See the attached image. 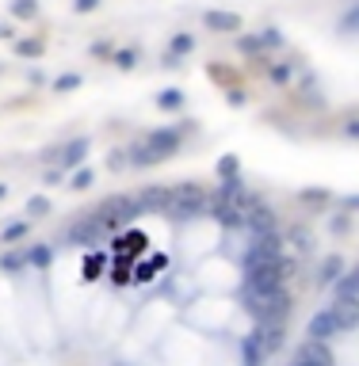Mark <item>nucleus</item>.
I'll use <instances>...</instances> for the list:
<instances>
[{"label":"nucleus","mask_w":359,"mask_h":366,"mask_svg":"<svg viewBox=\"0 0 359 366\" xmlns=\"http://www.w3.org/2000/svg\"><path fill=\"white\" fill-rule=\"evenodd\" d=\"M195 130H199V122H195V119H184V122H173V126L149 130L142 142H134L126 149L130 153V168H153V165H161V160L176 157Z\"/></svg>","instance_id":"f257e3e1"},{"label":"nucleus","mask_w":359,"mask_h":366,"mask_svg":"<svg viewBox=\"0 0 359 366\" xmlns=\"http://www.w3.org/2000/svg\"><path fill=\"white\" fill-rule=\"evenodd\" d=\"M291 275H295V259H287V256H275V259H268V264L244 267L241 298H264V294H272V290L287 287Z\"/></svg>","instance_id":"f03ea898"},{"label":"nucleus","mask_w":359,"mask_h":366,"mask_svg":"<svg viewBox=\"0 0 359 366\" xmlns=\"http://www.w3.org/2000/svg\"><path fill=\"white\" fill-rule=\"evenodd\" d=\"M241 302H244V313H249L256 324H283L291 317L295 294H291L287 287H279V290H272V294H264V298H241Z\"/></svg>","instance_id":"7ed1b4c3"},{"label":"nucleus","mask_w":359,"mask_h":366,"mask_svg":"<svg viewBox=\"0 0 359 366\" xmlns=\"http://www.w3.org/2000/svg\"><path fill=\"white\" fill-rule=\"evenodd\" d=\"M207 210H210V195L203 183L173 187V202H168V218L173 222H195V218H207Z\"/></svg>","instance_id":"20e7f679"},{"label":"nucleus","mask_w":359,"mask_h":366,"mask_svg":"<svg viewBox=\"0 0 359 366\" xmlns=\"http://www.w3.org/2000/svg\"><path fill=\"white\" fill-rule=\"evenodd\" d=\"M96 214H100V222H103V229L108 233H119V229H126L142 210H138L134 195H108V199L96 206Z\"/></svg>","instance_id":"39448f33"},{"label":"nucleus","mask_w":359,"mask_h":366,"mask_svg":"<svg viewBox=\"0 0 359 366\" xmlns=\"http://www.w3.org/2000/svg\"><path fill=\"white\" fill-rule=\"evenodd\" d=\"M103 237H108V229H103V222H100V214H80L77 222L65 229V244L69 248H96Z\"/></svg>","instance_id":"423d86ee"},{"label":"nucleus","mask_w":359,"mask_h":366,"mask_svg":"<svg viewBox=\"0 0 359 366\" xmlns=\"http://www.w3.org/2000/svg\"><path fill=\"white\" fill-rule=\"evenodd\" d=\"M275 256H283L279 229H275V233H256L252 244L244 248V256H241V271H244V267H256V264H268V259H275Z\"/></svg>","instance_id":"0eeeda50"},{"label":"nucleus","mask_w":359,"mask_h":366,"mask_svg":"<svg viewBox=\"0 0 359 366\" xmlns=\"http://www.w3.org/2000/svg\"><path fill=\"white\" fill-rule=\"evenodd\" d=\"M244 229L256 237V233H275L279 229V214H275V206H268L264 199H256L249 210H244Z\"/></svg>","instance_id":"6e6552de"},{"label":"nucleus","mask_w":359,"mask_h":366,"mask_svg":"<svg viewBox=\"0 0 359 366\" xmlns=\"http://www.w3.org/2000/svg\"><path fill=\"white\" fill-rule=\"evenodd\" d=\"M337 336H344V332H340L337 317L329 313V305H325V309H317V313L306 321V340H321V344H332Z\"/></svg>","instance_id":"1a4fd4ad"},{"label":"nucleus","mask_w":359,"mask_h":366,"mask_svg":"<svg viewBox=\"0 0 359 366\" xmlns=\"http://www.w3.org/2000/svg\"><path fill=\"white\" fill-rule=\"evenodd\" d=\"M134 199H138V210H142V214H168V202H173V187L149 183V187H142Z\"/></svg>","instance_id":"9d476101"},{"label":"nucleus","mask_w":359,"mask_h":366,"mask_svg":"<svg viewBox=\"0 0 359 366\" xmlns=\"http://www.w3.org/2000/svg\"><path fill=\"white\" fill-rule=\"evenodd\" d=\"M329 313L337 317L340 332H356L359 328V298L356 294H337L329 302Z\"/></svg>","instance_id":"9b49d317"},{"label":"nucleus","mask_w":359,"mask_h":366,"mask_svg":"<svg viewBox=\"0 0 359 366\" xmlns=\"http://www.w3.org/2000/svg\"><path fill=\"white\" fill-rule=\"evenodd\" d=\"M207 218H214L222 229H244V210L237 206V202H230V199H214V195H210Z\"/></svg>","instance_id":"f8f14e48"},{"label":"nucleus","mask_w":359,"mask_h":366,"mask_svg":"<svg viewBox=\"0 0 359 366\" xmlns=\"http://www.w3.org/2000/svg\"><path fill=\"white\" fill-rule=\"evenodd\" d=\"M203 27L214 31V35H237V31H244V23H241L237 12H226V8H207V12H203Z\"/></svg>","instance_id":"ddd939ff"},{"label":"nucleus","mask_w":359,"mask_h":366,"mask_svg":"<svg viewBox=\"0 0 359 366\" xmlns=\"http://www.w3.org/2000/svg\"><path fill=\"white\" fill-rule=\"evenodd\" d=\"M268 363V344H264V324L249 332L241 340V366H264Z\"/></svg>","instance_id":"4468645a"},{"label":"nucleus","mask_w":359,"mask_h":366,"mask_svg":"<svg viewBox=\"0 0 359 366\" xmlns=\"http://www.w3.org/2000/svg\"><path fill=\"white\" fill-rule=\"evenodd\" d=\"M295 363H309V366H337L332 359V347L321 344V340H302L298 351H295Z\"/></svg>","instance_id":"2eb2a0df"},{"label":"nucleus","mask_w":359,"mask_h":366,"mask_svg":"<svg viewBox=\"0 0 359 366\" xmlns=\"http://www.w3.org/2000/svg\"><path fill=\"white\" fill-rule=\"evenodd\" d=\"M88 149H92V137H73V142H65L58 149V168L61 172H69V168H80L88 157Z\"/></svg>","instance_id":"dca6fc26"},{"label":"nucleus","mask_w":359,"mask_h":366,"mask_svg":"<svg viewBox=\"0 0 359 366\" xmlns=\"http://www.w3.org/2000/svg\"><path fill=\"white\" fill-rule=\"evenodd\" d=\"M298 103L309 111H321L325 107V96H321V84H317V73L302 69V80H298Z\"/></svg>","instance_id":"f3484780"},{"label":"nucleus","mask_w":359,"mask_h":366,"mask_svg":"<svg viewBox=\"0 0 359 366\" xmlns=\"http://www.w3.org/2000/svg\"><path fill=\"white\" fill-rule=\"evenodd\" d=\"M195 50V35H187V31H176L173 38H168V54H165V69H176L180 58H187V54Z\"/></svg>","instance_id":"a211bd4d"},{"label":"nucleus","mask_w":359,"mask_h":366,"mask_svg":"<svg viewBox=\"0 0 359 366\" xmlns=\"http://www.w3.org/2000/svg\"><path fill=\"white\" fill-rule=\"evenodd\" d=\"M264 61V58H260ZM295 69H298V58H283V61H264V73L275 88H287L295 80Z\"/></svg>","instance_id":"6ab92c4d"},{"label":"nucleus","mask_w":359,"mask_h":366,"mask_svg":"<svg viewBox=\"0 0 359 366\" xmlns=\"http://www.w3.org/2000/svg\"><path fill=\"white\" fill-rule=\"evenodd\" d=\"M233 50H237V54H244V58H252V61L268 58L264 43H260V31H241V35L233 38Z\"/></svg>","instance_id":"aec40b11"},{"label":"nucleus","mask_w":359,"mask_h":366,"mask_svg":"<svg viewBox=\"0 0 359 366\" xmlns=\"http://www.w3.org/2000/svg\"><path fill=\"white\" fill-rule=\"evenodd\" d=\"M337 35H340V38H359V0H348V8L340 12Z\"/></svg>","instance_id":"412c9836"},{"label":"nucleus","mask_w":359,"mask_h":366,"mask_svg":"<svg viewBox=\"0 0 359 366\" xmlns=\"http://www.w3.org/2000/svg\"><path fill=\"white\" fill-rule=\"evenodd\" d=\"M340 275H344V259H340V256L321 259V267H317V282H321V287H332V282H340Z\"/></svg>","instance_id":"4be33fe9"},{"label":"nucleus","mask_w":359,"mask_h":366,"mask_svg":"<svg viewBox=\"0 0 359 366\" xmlns=\"http://www.w3.org/2000/svg\"><path fill=\"white\" fill-rule=\"evenodd\" d=\"M298 202H302V206H329V202H332V191H329V187H302V191H298Z\"/></svg>","instance_id":"5701e85b"},{"label":"nucleus","mask_w":359,"mask_h":366,"mask_svg":"<svg viewBox=\"0 0 359 366\" xmlns=\"http://www.w3.org/2000/svg\"><path fill=\"white\" fill-rule=\"evenodd\" d=\"M157 103L161 111H184V103H187V96L180 92V88H165V92H157Z\"/></svg>","instance_id":"b1692460"},{"label":"nucleus","mask_w":359,"mask_h":366,"mask_svg":"<svg viewBox=\"0 0 359 366\" xmlns=\"http://www.w3.org/2000/svg\"><path fill=\"white\" fill-rule=\"evenodd\" d=\"M287 241L295 244L302 256H306V252H314V229H309V225H295V229L287 233Z\"/></svg>","instance_id":"393cba45"},{"label":"nucleus","mask_w":359,"mask_h":366,"mask_svg":"<svg viewBox=\"0 0 359 366\" xmlns=\"http://www.w3.org/2000/svg\"><path fill=\"white\" fill-rule=\"evenodd\" d=\"M214 176L218 180H233V176H241V157L237 153H226V157L214 165Z\"/></svg>","instance_id":"a878e982"},{"label":"nucleus","mask_w":359,"mask_h":366,"mask_svg":"<svg viewBox=\"0 0 359 366\" xmlns=\"http://www.w3.org/2000/svg\"><path fill=\"white\" fill-rule=\"evenodd\" d=\"M15 54L35 61V58H43V54H46V43H43V38H20V43H15Z\"/></svg>","instance_id":"bb28decb"},{"label":"nucleus","mask_w":359,"mask_h":366,"mask_svg":"<svg viewBox=\"0 0 359 366\" xmlns=\"http://www.w3.org/2000/svg\"><path fill=\"white\" fill-rule=\"evenodd\" d=\"M260 43H264L268 54H275V50H283V46H287V38H283L279 27H260Z\"/></svg>","instance_id":"cd10ccee"},{"label":"nucleus","mask_w":359,"mask_h":366,"mask_svg":"<svg viewBox=\"0 0 359 366\" xmlns=\"http://www.w3.org/2000/svg\"><path fill=\"white\" fill-rule=\"evenodd\" d=\"M111 65H115V69H122V73H130V69L138 65V50H134V46H122V50L111 54Z\"/></svg>","instance_id":"c85d7f7f"},{"label":"nucleus","mask_w":359,"mask_h":366,"mask_svg":"<svg viewBox=\"0 0 359 366\" xmlns=\"http://www.w3.org/2000/svg\"><path fill=\"white\" fill-rule=\"evenodd\" d=\"M27 233H31V222H27V218H23V222H12L4 233H0V244H15V241L27 237Z\"/></svg>","instance_id":"c756f323"},{"label":"nucleus","mask_w":359,"mask_h":366,"mask_svg":"<svg viewBox=\"0 0 359 366\" xmlns=\"http://www.w3.org/2000/svg\"><path fill=\"white\" fill-rule=\"evenodd\" d=\"M50 256H54L50 244H31V248H27V264L31 267H46V264H50Z\"/></svg>","instance_id":"7c9ffc66"},{"label":"nucleus","mask_w":359,"mask_h":366,"mask_svg":"<svg viewBox=\"0 0 359 366\" xmlns=\"http://www.w3.org/2000/svg\"><path fill=\"white\" fill-rule=\"evenodd\" d=\"M23 210H27V218H46V214H50V199H46V195H31V199H27V206H23Z\"/></svg>","instance_id":"2f4dec72"},{"label":"nucleus","mask_w":359,"mask_h":366,"mask_svg":"<svg viewBox=\"0 0 359 366\" xmlns=\"http://www.w3.org/2000/svg\"><path fill=\"white\" fill-rule=\"evenodd\" d=\"M337 294H356V298H359V267H352L348 275H340V282H337Z\"/></svg>","instance_id":"473e14b6"},{"label":"nucleus","mask_w":359,"mask_h":366,"mask_svg":"<svg viewBox=\"0 0 359 366\" xmlns=\"http://www.w3.org/2000/svg\"><path fill=\"white\" fill-rule=\"evenodd\" d=\"M12 15L15 20H35L38 15V0H12Z\"/></svg>","instance_id":"72a5a7b5"},{"label":"nucleus","mask_w":359,"mask_h":366,"mask_svg":"<svg viewBox=\"0 0 359 366\" xmlns=\"http://www.w3.org/2000/svg\"><path fill=\"white\" fill-rule=\"evenodd\" d=\"M103 267H108V256H103V252H92V256L85 259V279H100Z\"/></svg>","instance_id":"f704fd0d"},{"label":"nucleus","mask_w":359,"mask_h":366,"mask_svg":"<svg viewBox=\"0 0 359 366\" xmlns=\"http://www.w3.org/2000/svg\"><path fill=\"white\" fill-rule=\"evenodd\" d=\"M20 267H27V248L23 252H8V256L0 259V271H20Z\"/></svg>","instance_id":"c9c22d12"},{"label":"nucleus","mask_w":359,"mask_h":366,"mask_svg":"<svg viewBox=\"0 0 359 366\" xmlns=\"http://www.w3.org/2000/svg\"><path fill=\"white\" fill-rule=\"evenodd\" d=\"M96 183V172H92V168H77V172H73V191H88V187H92Z\"/></svg>","instance_id":"e433bc0d"},{"label":"nucleus","mask_w":359,"mask_h":366,"mask_svg":"<svg viewBox=\"0 0 359 366\" xmlns=\"http://www.w3.org/2000/svg\"><path fill=\"white\" fill-rule=\"evenodd\" d=\"M329 229L337 233V237H344V233L352 229V214H348V210H340V214H332V218H329Z\"/></svg>","instance_id":"4c0bfd02"},{"label":"nucleus","mask_w":359,"mask_h":366,"mask_svg":"<svg viewBox=\"0 0 359 366\" xmlns=\"http://www.w3.org/2000/svg\"><path fill=\"white\" fill-rule=\"evenodd\" d=\"M80 84H85V77H80V73H65V77L54 80V92H73V88H80Z\"/></svg>","instance_id":"58836bf2"},{"label":"nucleus","mask_w":359,"mask_h":366,"mask_svg":"<svg viewBox=\"0 0 359 366\" xmlns=\"http://www.w3.org/2000/svg\"><path fill=\"white\" fill-rule=\"evenodd\" d=\"M340 137H344V142H359V115H348L340 122Z\"/></svg>","instance_id":"ea45409f"},{"label":"nucleus","mask_w":359,"mask_h":366,"mask_svg":"<svg viewBox=\"0 0 359 366\" xmlns=\"http://www.w3.org/2000/svg\"><path fill=\"white\" fill-rule=\"evenodd\" d=\"M108 168H111V172H119V168H130V153H126V149H111Z\"/></svg>","instance_id":"a19ab883"},{"label":"nucleus","mask_w":359,"mask_h":366,"mask_svg":"<svg viewBox=\"0 0 359 366\" xmlns=\"http://www.w3.org/2000/svg\"><path fill=\"white\" fill-rule=\"evenodd\" d=\"M111 279H115V282H126V279H130V256L122 259V264L111 267Z\"/></svg>","instance_id":"79ce46f5"},{"label":"nucleus","mask_w":359,"mask_h":366,"mask_svg":"<svg viewBox=\"0 0 359 366\" xmlns=\"http://www.w3.org/2000/svg\"><path fill=\"white\" fill-rule=\"evenodd\" d=\"M226 100H230V107H244V103H249V96H244L241 88H230V92H226Z\"/></svg>","instance_id":"37998d69"},{"label":"nucleus","mask_w":359,"mask_h":366,"mask_svg":"<svg viewBox=\"0 0 359 366\" xmlns=\"http://www.w3.org/2000/svg\"><path fill=\"white\" fill-rule=\"evenodd\" d=\"M96 8H100V0H73V12H96Z\"/></svg>","instance_id":"c03bdc74"},{"label":"nucleus","mask_w":359,"mask_h":366,"mask_svg":"<svg viewBox=\"0 0 359 366\" xmlns=\"http://www.w3.org/2000/svg\"><path fill=\"white\" fill-rule=\"evenodd\" d=\"M61 176H65V172H61V168H50V172H46V176H43V180H46V183H50V187H54V183H61Z\"/></svg>","instance_id":"a18cd8bd"},{"label":"nucleus","mask_w":359,"mask_h":366,"mask_svg":"<svg viewBox=\"0 0 359 366\" xmlns=\"http://www.w3.org/2000/svg\"><path fill=\"white\" fill-rule=\"evenodd\" d=\"M344 210H359V195H348V199H344Z\"/></svg>","instance_id":"49530a36"},{"label":"nucleus","mask_w":359,"mask_h":366,"mask_svg":"<svg viewBox=\"0 0 359 366\" xmlns=\"http://www.w3.org/2000/svg\"><path fill=\"white\" fill-rule=\"evenodd\" d=\"M0 38H15V31H12V23H0Z\"/></svg>","instance_id":"de8ad7c7"},{"label":"nucleus","mask_w":359,"mask_h":366,"mask_svg":"<svg viewBox=\"0 0 359 366\" xmlns=\"http://www.w3.org/2000/svg\"><path fill=\"white\" fill-rule=\"evenodd\" d=\"M4 195H8V187H4V183H0V199H4Z\"/></svg>","instance_id":"09e8293b"},{"label":"nucleus","mask_w":359,"mask_h":366,"mask_svg":"<svg viewBox=\"0 0 359 366\" xmlns=\"http://www.w3.org/2000/svg\"><path fill=\"white\" fill-rule=\"evenodd\" d=\"M295 366H309V363H295Z\"/></svg>","instance_id":"8fccbe9b"}]
</instances>
